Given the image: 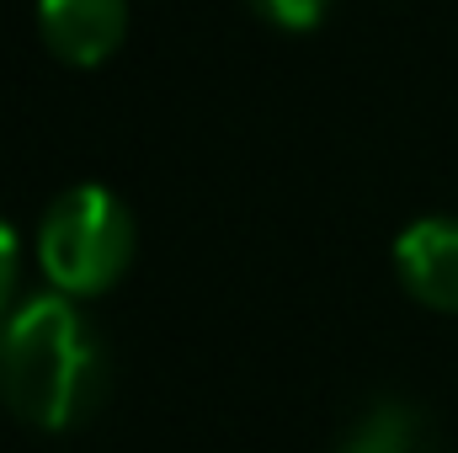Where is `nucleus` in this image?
Wrapping results in <instances>:
<instances>
[{
    "mask_svg": "<svg viewBox=\"0 0 458 453\" xmlns=\"http://www.w3.org/2000/svg\"><path fill=\"white\" fill-rule=\"evenodd\" d=\"M107 400V341L81 299L48 288L0 315V406L32 432H75Z\"/></svg>",
    "mask_w": 458,
    "mask_h": 453,
    "instance_id": "f257e3e1",
    "label": "nucleus"
},
{
    "mask_svg": "<svg viewBox=\"0 0 458 453\" xmlns=\"http://www.w3.org/2000/svg\"><path fill=\"white\" fill-rule=\"evenodd\" d=\"M139 256V225L133 209L102 182L64 187L43 219H38V267L48 288L70 299H102L128 278Z\"/></svg>",
    "mask_w": 458,
    "mask_h": 453,
    "instance_id": "f03ea898",
    "label": "nucleus"
},
{
    "mask_svg": "<svg viewBox=\"0 0 458 453\" xmlns=\"http://www.w3.org/2000/svg\"><path fill=\"white\" fill-rule=\"evenodd\" d=\"M128 0H38V38L70 70H97L128 43Z\"/></svg>",
    "mask_w": 458,
    "mask_h": 453,
    "instance_id": "7ed1b4c3",
    "label": "nucleus"
},
{
    "mask_svg": "<svg viewBox=\"0 0 458 453\" xmlns=\"http://www.w3.org/2000/svg\"><path fill=\"white\" fill-rule=\"evenodd\" d=\"M394 272L421 310L458 315V219L427 214L394 240Z\"/></svg>",
    "mask_w": 458,
    "mask_h": 453,
    "instance_id": "20e7f679",
    "label": "nucleus"
},
{
    "mask_svg": "<svg viewBox=\"0 0 458 453\" xmlns=\"http://www.w3.org/2000/svg\"><path fill=\"white\" fill-rule=\"evenodd\" d=\"M336 453H437V438L411 400H378L352 422Z\"/></svg>",
    "mask_w": 458,
    "mask_h": 453,
    "instance_id": "39448f33",
    "label": "nucleus"
},
{
    "mask_svg": "<svg viewBox=\"0 0 458 453\" xmlns=\"http://www.w3.org/2000/svg\"><path fill=\"white\" fill-rule=\"evenodd\" d=\"M245 5L277 32H315L331 11V0H245Z\"/></svg>",
    "mask_w": 458,
    "mask_h": 453,
    "instance_id": "423d86ee",
    "label": "nucleus"
},
{
    "mask_svg": "<svg viewBox=\"0 0 458 453\" xmlns=\"http://www.w3.org/2000/svg\"><path fill=\"white\" fill-rule=\"evenodd\" d=\"M16 283H21V235L0 219V315L16 304Z\"/></svg>",
    "mask_w": 458,
    "mask_h": 453,
    "instance_id": "0eeeda50",
    "label": "nucleus"
}]
</instances>
